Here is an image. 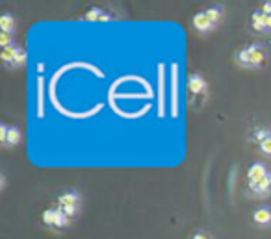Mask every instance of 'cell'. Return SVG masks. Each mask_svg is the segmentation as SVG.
Masks as SVG:
<instances>
[{
	"mask_svg": "<svg viewBox=\"0 0 271 239\" xmlns=\"http://www.w3.org/2000/svg\"><path fill=\"white\" fill-rule=\"evenodd\" d=\"M84 19L91 20V22H102V20H108L110 17H108L102 9H99V7H93V9H89V11L86 13V17H84Z\"/></svg>",
	"mask_w": 271,
	"mask_h": 239,
	"instance_id": "4fadbf2b",
	"label": "cell"
},
{
	"mask_svg": "<svg viewBox=\"0 0 271 239\" xmlns=\"http://www.w3.org/2000/svg\"><path fill=\"white\" fill-rule=\"evenodd\" d=\"M236 61L242 67H264L268 61V50L262 45H249L236 54Z\"/></svg>",
	"mask_w": 271,
	"mask_h": 239,
	"instance_id": "6da1fadb",
	"label": "cell"
},
{
	"mask_svg": "<svg viewBox=\"0 0 271 239\" xmlns=\"http://www.w3.org/2000/svg\"><path fill=\"white\" fill-rule=\"evenodd\" d=\"M0 141H2L4 147L11 149V147H15V145L20 141V132L15 128V126L2 124V126H0Z\"/></svg>",
	"mask_w": 271,
	"mask_h": 239,
	"instance_id": "8992f818",
	"label": "cell"
},
{
	"mask_svg": "<svg viewBox=\"0 0 271 239\" xmlns=\"http://www.w3.org/2000/svg\"><path fill=\"white\" fill-rule=\"evenodd\" d=\"M253 221L260 225V227H266V225H270L271 223V210L268 206H260L255 210V214H253Z\"/></svg>",
	"mask_w": 271,
	"mask_h": 239,
	"instance_id": "8fae6325",
	"label": "cell"
},
{
	"mask_svg": "<svg viewBox=\"0 0 271 239\" xmlns=\"http://www.w3.org/2000/svg\"><path fill=\"white\" fill-rule=\"evenodd\" d=\"M9 41H11L9 33H2V35H0V43H2V46H4V48H7V46H9Z\"/></svg>",
	"mask_w": 271,
	"mask_h": 239,
	"instance_id": "e0dca14e",
	"label": "cell"
},
{
	"mask_svg": "<svg viewBox=\"0 0 271 239\" xmlns=\"http://www.w3.org/2000/svg\"><path fill=\"white\" fill-rule=\"evenodd\" d=\"M251 26L253 30L258 33L271 32V15L270 13H264L262 9H257L251 15Z\"/></svg>",
	"mask_w": 271,
	"mask_h": 239,
	"instance_id": "5b68a950",
	"label": "cell"
},
{
	"mask_svg": "<svg viewBox=\"0 0 271 239\" xmlns=\"http://www.w3.org/2000/svg\"><path fill=\"white\" fill-rule=\"evenodd\" d=\"M188 91L193 97H205L206 95V82L201 74H192L188 78Z\"/></svg>",
	"mask_w": 271,
	"mask_h": 239,
	"instance_id": "52a82bcc",
	"label": "cell"
},
{
	"mask_svg": "<svg viewBox=\"0 0 271 239\" xmlns=\"http://www.w3.org/2000/svg\"><path fill=\"white\" fill-rule=\"evenodd\" d=\"M43 221H45V225H48L50 228H65L67 225L71 223V219H69L58 206H50L48 210H45V212H43Z\"/></svg>",
	"mask_w": 271,
	"mask_h": 239,
	"instance_id": "277c9868",
	"label": "cell"
},
{
	"mask_svg": "<svg viewBox=\"0 0 271 239\" xmlns=\"http://www.w3.org/2000/svg\"><path fill=\"white\" fill-rule=\"evenodd\" d=\"M258 150H260L264 156H271V139L270 141L262 143V145H258Z\"/></svg>",
	"mask_w": 271,
	"mask_h": 239,
	"instance_id": "9a60e30c",
	"label": "cell"
},
{
	"mask_svg": "<svg viewBox=\"0 0 271 239\" xmlns=\"http://www.w3.org/2000/svg\"><path fill=\"white\" fill-rule=\"evenodd\" d=\"M268 173H270V171L266 169L264 163H253L251 167L247 169V184H255V182H258L260 178H264Z\"/></svg>",
	"mask_w": 271,
	"mask_h": 239,
	"instance_id": "30bf717a",
	"label": "cell"
},
{
	"mask_svg": "<svg viewBox=\"0 0 271 239\" xmlns=\"http://www.w3.org/2000/svg\"><path fill=\"white\" fill-rule=\"evenodd\" d=\"M249 189H251L257 197H266V195H270L271 193V173H268L264 178H260V180L255 182V184H249Z\"/></svg>",
	"mask_w": 271,
	"mask_h": 239,
	"instance_id": "9c48e42d",
	"label": "cell"
},
{
	"mask_svg": "<svg viewBox=\"0 0 271 239\" xmlns=\"http://www.w3.org/2000/svg\"><path fill=\"white\" fill-rule=\"evenodd\" d=\"M0 28H2V33H9V35H11V32H13V28H15V20L9 13H4V15L0 17Z\"/></svg>",
	"mask_w": 271,
	"mask_h": 239,
	"instance_id": "5bb4252c",
	"label": "cell"
},
{
	"mask_svg": "<svg viewBox=\"0 0 271 239\" xmlns=\"http://www.w3.org/2000/svg\"><path fill=\"white\" fill-rule=\"evenodd\" d=\"M270 139H271V130L266 128V126H257L251 132V141L257 143V145H262V143L270 141Z\"/></svg>",
	"mask_w": 271,
	"mask_h": 239,
	"instance_id": "7c38bea8",
	"label": "cell"
},
{
	"mask_svg": "<svg viewBox=\"0 0 271 239\" xmlns=\"http://www.w3.org/2000/svg\"><path fill=\"white\" fill-rule=\"evenodd\" d=\"M56 206L60 208L69 219H73L74 215L80 212V193L74 191V189H67V191H63L58 197V204Z\"/></svg>",
	"mask_w": 271,
	"mask_h": 239,
	"instance_id": "3957f363",
	"label": "cell"
},
{
	"mask_svg": "<svg viewBox=\"0 0 271 239\" xmlns=\"http://www.w3.org/2000/svg\"><path fill=\"white\" fill-rule=\"evenodd\" d=\"M192 239H212V236L210 234H206L205 230H197V232L192 236Z\"/></svg>",
	"mask_w": 271,
	"mask_h": 239,
	"instance_id": "2e32d148",
	"label": "cell"
},
{
	"mask_svg": "<svg viewBox=\"0 0 271 239\" xmlns=\"http://www.w3.org/2000/svg\"><path fill=\"white\" fill-rule=\"evenodd\" d=\"M2 59L7 65H22L24 63V52L20 48H15V46H7L2 52Z\"/></svg>",
	"mask_w": 271,
	"mask_h": 239,
	"instance_id": "ba28073f",
	"label": "cell"
},
{
	"mask_svg": "<svg viewBox=\"0 0 271 239\" xmlns=\"http://www.w3.org/2000/svg\"><path fill=\"white\" fill-rule=\"evenodd\" d=\"M221 17H223V7L221 6H212L208 7V9H203V11H199L197 15L193 17V28H195L199 33L210 32L214 26L219 24Z\"/></svg>",
	"mask_w": 271,
	"mask_h": 239,
	"instance_id": "7a4b0ae2",
	"label": "cell"
}]
</instances>
